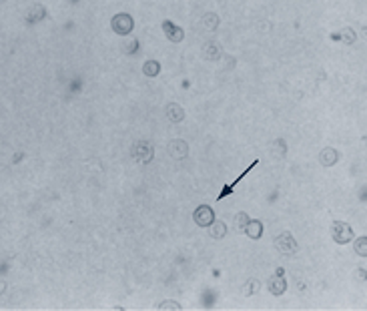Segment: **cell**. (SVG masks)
<instances>
[{"instance_id":"e0dca14e","label":"cell","mask_w":367,"mask_h":311,"mask_svg":"<svg viewBox=\"0 0 367 311\" xmlns=\"http://www.w3.org/2000/svg\"><path fill=\"white\" fill-rule=\"evenodd\" d=\"M285 153H287L285 143H283L281 139H279V141H275L273 149H271V155H273V157H277V159H283V157H285Z\"/></svg>"},{"instance_id":"d6986e66","label":"cell","mask_w":367,"mask_h":311,"mask_svg":"<svg viewBox=\"0 0 367 311\" xmlns=\"http://www.w3.org/2000/svg\"><path fill=\"white\" fill-rule=\"evenodd\" d=\"M355 253L359 257H367V237H359L355 241Z\"/></svg>"},{"instance_id":"44dd1931","label":"cell","mask_w":367,"mask_h":311,"mask_svg":"<svg viewBox=\"0 0 367 311\" xmlns=\"http://www.w3.org/2000/svg\"><path fill=\"white\" fill-rule=\"evenodd\" d=\"M335 39H341V41H345L347 44H351V42L355 41V34H353L351 30H343L339 36H335Z\"/></svg>"},{"instance_id":"ba28073f","label":"cell","mask_w":367,"mask_h":311,"mask_svg":"<svg viewBox=\"0 0 367 311\" xmlns=\"http://www.w3.org/2000/svg\"><path fill=\"white\" fill-rule=\"evenodd\" d=\"M169 155H171L173 159H177V161L185 159V157L189 155V145H187L185 141H181V139L171 141V143H169Z\"/></svg>"},{"instance_id":"4fadbf2b","label":"cell","mask_w":367,"mask_h":311,"mask_svg":"<svg viewBox=\"0 0 367 311\" xmlns=\"http://www.w3.org/2000/svg\"><path fill=\"white\" fill-rule=\"evenodd\" d=\"M167 117H169V121H173V123H181L183 119H185V111H183V106L171 103V104L167 106Z\"/></svg>"},{"instance_id":"7c38bea8","label":"cell","mask_w":367,"mask_h":311,"mask_svg":"<svg viewBox=\"0 0 367 311\" xmlns=\"http://www.w3.org/2000/svg\"><path fill=\"white\" fill-rule=\"evenodd\" d=\"M337 159H339V153L335 149H323L321 155H319V161H321L323 167H331V165L337 163Z\"/></svg>"},{"instance_id":"5b68a950","label":"cell","mask_w":367,"mask_h":311,"mask_svg":"<svg viewBox=\"0 0 367 311\" xmlns=\"http://www.w3.org/2000/svg\"><path fill=\"white\" fill-rule=\"evenodd\" d=\"M153 145L149 141H139L135 143V149H133V157L139 161V163H151L153 161Z\"/></svg>"},{"instance_id":"277c9868","label":"cell","mask_w":367,"mask_h":311,"mask_svg":"<svg viewBox=\"0 0 367 311\" xmlns=\"http://www.w3.org/2000/svg\"><path fill=\"white\" fill-rule=\"evenodd\" d=\"M193 221L199 225V227H209L213 221H215V211L211 205H199L193 213Z\"/></svg>"},{"instance_id":"ffe728a7","label":"cell","mask_w":367,"mask_h":311,"mask_svg":"<svg viewBox=\"0 0 367 311\" xmlns=\"http://www.w3.org/2000/svg\"><path fill=\"white\" fill-rule=\"evenodd\" d=\"M247 223H249V215H247V213L241 211V213L235 215V225H237V229H239V231H243Z\"/></svg>"},{"instance_id":"8992f818","label":"cell","mask_w":367,"mask_h":311,"mask_svg":"<svg viewBox=\"0 0 367 311\" xmlns=\"http://www.w3.org/2000/svg\"><path fill=\"white\" fill-rule=\"evenodd\" d=\"M113 30L117 34H128L133 30V18L128 14H117L113 18Z\"/></svg>"},{"instance_id":"9a60e30c","label":"cell","mask_w":367,"mask_h":311,"mask_svg":"<svg viewBox=\"0 0 367 311\" xmlns=\"http://www.w3.org/2000/svg\"><path fill=\"white\" fill-rule=\"evenodd\" d=\"M159 70H161V64L157 61H149V62H144V66H143V72H144V75H149V77H157Z\"/></svg>"},{"instance_id":"7a4b0ae2","label":"cell","mask_w":367,"mask_h":311,"mask_svg":"<svg viewBox=\"0 0 367 311\" xmlns=\"http://www.w3.org/2000/svg\"><path fill=\"white\" fill-rule=\"evenodd\" d=\"M275 247L281 255H295L297 253V241L289 231H283L281 235H277L275 239Z\"/></svg>"},{"instance_id":"3957f363","label":"cell","mask_w":367,"mask_h":311,"mask_svg":"<svg viewBox=\"0 0 367 311\" xmlns=\"http://www.w3.org/2000/svg\"><path fill=\"white\" fill-rule=\"evenodd\" d=\"M267 287L271 291V295H283L287 291V279H285V269L277 267V271L273 273V277H269Z\"/></svg>"},{"instance_id":"6da1fadb","label":"cell","mask_w":367,"mask_h":311,"mask_svg":"<svg viewBox=\"0 0 367 311\" xmlns=\"http://www.w3.org/2000/svg\"><path fill=\"white\" fill-rule=\"evenodd\" d=\"M331 237H333L335 243L347 245L349 241H353V227L347 225L345 221H335L331 225Z\"/></svg>"},{"instance_id":"5bb4252c","label":"cell","mask_w":367,"mask_h":311,"mask_svg":"<svg viewBox=\"0 0 367 311\" xmlns=\"http://www.w3.org/2000/svg\"><path fill=\"white\" fill-rule=\"evenodd\" d=\"M259 287H261V283L257 281V279H249V281L241 287V293H243L245 297H251V295H255L257 291H259Z\"/></svg>"},{"instance_id":"30bf717a","label":"cell","mask_w":367,"mask_h":311,"mask_svg":"<svg viewBox=\"0 0 367 311\" xmlns=\"http://www.w3.org/2000/svg\"><path fill=\"white\" fill-rule=\"evenodd\" d=\"M245 233H247V237L249 239H261V235H263V223L261 221H251L249 219V223L245 225V229H243Z\"/></svg>"},{"instance_id":"603a6c76","label":"cell","mask_w":367,"mask_h":311,"mask_svg":"<svg viewBox=\"0 0 367 311\" xmlns=\"http://www.w3.org/2000/svg\"><path fill=\"white\" fill-rule=\"evenodd\" d=\"M124 48H126L128 52H135V50H137V41H131V42H126V44H124Z\"/></svg>"},{"instance_id":"ac0fdd59","label":"cell","mask_w":367,"mask_h":311,"mask_svg":"<svg viewBox=\"0 0 367 311\" xmlns=\"http://www.w3.org/2000/svg\"><path fill=\"white\" fill-rule=\"evenodd\" d=\"M159 309H161V311H181L183 305H181L179 301H171V299H167V301H161V303H159Z\"/></svg>"},{"instance_id":"7402d4cb","label":"cell","mask_w":367,"mask_h":311,"mask_svg":"<svg viewBox=\"0 0 367 311\" xmlns=\"http://www.w3.org/2000/svg\"><path fill=\"white\" fill-rule=\"evenodd\" d=\"M217 22H219V21H217V16H215V14H207V16H205V26L215 28V26H217Z\"/></svg>"},{"instance_id":"9c48e42d","label":"cell","mask_w":367,"mask_h":311,"mask_svg":"<svg viewBox=\"0 0 367 311\" xmlns=\"http://www.w3.org/2000/svg\"><path fill=\"white\" fill-rule=\"evenodd\" d=\"M163 28H164V34H167V39L173 41V42H181V41H183V36H185L179 26H175V24L169 22V21H164V22H163Z\"/></svg>"},{"instance_id":"cb8c5ba5","label":"cell","mask_w":367,"mask_h":311,"mask_svg":"<svg viewBox=\"0 0 367 311\" xmlns=\"http://www.w3.org/2000/svg\"><path fill=\"white\" fill-rule=\"evenodd\" d=\"M357 277H359V279H365V269H363V267L357 269Z\"/></svg>"},{"instance_id":"2e32d148","label":"cell","mask_w":367,"mask_h":311,"mask_svg":"<svg viewBox=\"0 0 367 311\" xmlns=\"http://www.w3.org/2000/svg\"><path fill=\"white\" fill-rule=\"evenodd\" d=\"M203 52H205V59H211V61H215L219 54H221V50H219V44H215V42H207Z\"/></svg>"},{"instance_id":"52a82bcc","label":"cell","mask_w":367,"mask_h":311,"mask_svg":"<svg viewBox=\"0 0 367 311\" xmlns=\"http://www.w3.org/2000/svg\"><path fill=\"white\" fill-rule=\"evenodd\" d=\"M257 163H259V161H253V163L249 165V167H247V169H245V171H243V173H241L239 177H237V179H235L233 183H229V185H225V187L221 189V193L217 195V201H223V199H225L227 195H231V193L235 191V187H237V185H239V183H241V179H243V177H245L247 173H251V171H253V169L257 167Z\"/></svg>"},{"instance_id":"8fae6325","label":"cell","mask_w":367,"mask_h":311,"mask_svg":"<svg viewBox=\"0 0 367 311\" xmlns=\"http://www.w3.org/2000/svg\"><path fill=\"white\" fill-rule=\"evenodd\" d=\"M207 229H209V237H211V239H215V241L223 239V237L227 235V225L221 223V221H213Z\"/></svg>"}]
</instances>
